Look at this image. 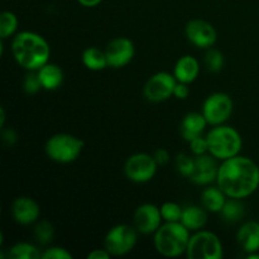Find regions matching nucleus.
Masks as SVG:
<instances>
[{"label": "nucleus", "instance_id": "1", "mask_svg": "<svg viewBox=\"0 0 259 259\" xmlns=\"http://www.w3.org/2000/svg\"><path fill=\"white\" fill-rule=\"evenodd\" d=\"M217 182L228 197L244 199L259 187V167L248 157H232L219 166Z\"/></svg>", "mask_w": 259, "mask_h": 259}, {"label": "nucleus", "instance_id": "2", "mask_svg": "<svg viewBox=\"0 0 259 259\" xmlns=\"http://www.w3.org/2000/svg\"><path fill=\"white\" fill-rule=\"evenodd\" d=\"M12 53L18 65L28 71H38L50 60L51 47L40 34L25 30L13 38Z\"/></svg>", "mask_w": 259, "mask_h": 259}, {"label": "nucleus", "instance_id": "3", "mask_svg": "<svg viewBox=\"0 0 259 259\" xmlns=\"http://www.w3.org/2000/svg\"><path fill=\"white\" fill-rule=\"evenodd\" d=\"M190 237V230L181 222H164L154 233V247L164 257H179L186 253Z\"/></svg>", "mask_w": 259, "mask_h": 259}, {"label": "nucleus", "instance_id": "4", "mask_svg": "<svg viewBox=\"0 0 259 259\" xmlns=\"http://www.w3.org/2000/svg\"><path fill=\"white\" fill-rule=\"evenodd\" d=\"M206 139L209 144V153L222 161L238 156L243 146L239 132L224 124L215 125L207 133Z\"/></svg>", "mask_w": 259, "mask_h": 259}, {"label": "nucleus", "instance_id": "5", "mask_svg": "<svg viewBox=\"0 0 259 259\" xmlns=\"http://www.w3.org/2000/svg\"><path fill=\"white\" fill-rule=\"evenodd\" d=\"M82 149V139L67 133L55 134L46 143V153L57 163H71L76 161Z\"/></svg>", "mask_w": 259, "mask_h": 259}, {"label": "nucleus", "instance_id": "6", "mask_svg": "<svg viewBox=\"0 0 259 259\" xmlns=\"http://www.w3.org/2000/svg\"><path fill=\"white\" fill-rule=\"evenodd\" d=\"M186 254L190 259H220L223 257V244L214 233L197 230L190 237Z\"/></svg>", "mask_w": 259, "mask_h": 259}, {"label": "nucleus", "instance_id": "7", "mask_svg": "<svg viewBox=\"0 0 259 259\" xmlns=\"http://www.w3.org/2000/svg\"><path fill=\"white\" fill-rule=\"evenodd\" d=\"M138 230L128 224H119L111 228L106 234L104 245L111 255H125L136 247Z\"/></svg>", "mask_w": 259, "mask_h": 259}, {"label": "nucleus", "instance_id": "8", "mask_svg": "<svg viewBox=\"0 0 259 259\" xmlns=\"http://www.w3.org/2000/svg\"><path fill=\"white\" fill-rule=\"evenodd\" d=\"M157 162L148 153H136L126 159L124 174L126 179L136 184H146L151 181L157 172Z\"/></svg>", "mask_w": 259, "mask_h": 259}, {"label": "nucleus", "instance_id": "9", "mask_svg": "<svg viewBox=\"0 0 259 259\" xmlns=\"http://www.w3.org/2000/svg\"><path fill=\"white\" fill-rule=\"evenodd\" d=\"M233 113V100L224 93H214L202 104V115L210 125H222Z\"/></svg>", "mask_w": 259, "mask_h": 259}, {"label": "nucleus", "instance_id": "10", "mask_svg": "<svg viewBox=\"0 0 259 259\" xmlns=\"http://www.w3.org/2000/svg\"><path fill=\"white\" fill-rule=\"evenodd\" d=\"M177 80L168 72H157L148 78L143 89L144 98L151 103H162L174 95Z\"/></svg>", "mask_w": 259, "mask_h": 259}, {"label": "nucleus", "instance_id": "11", "mask_svg": "<svg viewBox=\"0 0 259 259\" xmlns=\"http://www.w3.org/2000/svg\"><path fill=\"white\" fill-rule=\"evenodd\" d=\"M136 48L133 42L126 37H118L111 39L105 48L109 67L121 68L128 65L134 57Z\"/></svg>", "mask_w": 259, "mask_h": 259}, {"label": "nucleus", "instance_id": "12", "mask_svg": "<svg viewBox=\"0 0 259 259\" xmlns=\"http://www.w3.org/2000/svg\"><path fill=\"white\" fill-rule=\"evenodd\" d=\"M186 37L197 48H210L217 43L218 33L211 23L192 19L186 24Z\"/></svg>", "mask_w": 259, "mask_h": 259}, {"label": "nucleus", "instance_id": "13", "mask_svg": "<svg viewBox=\"0 0 259 259\" xmlns=\"http://www.w3.org/2000/svg\"><path fill=\"white\" fill-rule=\"evenodd\" d=\"M161 209L153 204H143L134 212V227L142 234H153L162 225Z\"/></svg>", "mask_w": 259, "mask_h": 259}, {"label": "nucleus", "instance_id": "14", "mask_svg": "<svg viewBox=\"0 0 259 259\" xmlns=\"http://www.w3.org/2000/svg\"><path fill=\"white\" fill-rule=\"evenodd\" d=\"M218 172L219 166L217 158L210 153H205L195 157V168L190 180L196 185H210L212 181H217Z\"/></svg>", "mask_w": 259, "mask_h": 259}, {"label": "nucleus", "instance_id": "15", "mask_svg": "<svg viewBox=\"0 0 259 259\" xmlns=\"http://www.w3.org/2000/svg\"><path fill=\"white\" fill-rule=\"evenodd\" d=\"M40 209L37 201L27 196L15 199L12 204V217L18 224L30 225L39 218Z\"/></svg>", "mask_w": 259, "mask_h": 259}, {"label": "nucleus", "instance_id": "16", "mask_svg": "<svg viewBox=\"0 0 259 259\" xmlns=\"http://www.w3.org/2000/svg\"><path fill=\"white\" fill-rule=\"evenodd\" d=\"M200 72V63L192 56L186 55L179 58L174 68V75L179 82L191 83L197 78Z\"/></svg>", "mask_w": 259, "mask_h": 259}, {"label": "nucleus", "instance_id": "17", "mask_svg": "<svg viewBox=\"0 0 259 259\" xmlns=\"http://www.w3.org/2000/svg\"><path fill=\"white\" fill-rule=\"evenodd\" d=\"M239 247L248 254L259 250V223L248 222L240 227L237 234Z\"/></svg>", "mask_w": 259, "mask_h": 259}, {"label": "nucleus", "instance_id": "18", "mask_svg": "<svg viewBox=\"0 0 259 259\" xmlns=\"http://www.w3.org/2000/svg\"><path fill=\"white\" fill-rule=\"evenodd\" d=\"M206 125L207 121L205 116L202 115V113L186 114L185 118L182 119L181 126H180L182 138L190 142L194 138H196V137L202 136V132L205 131Z\"/></svg>", "mask_w": 259, "mask_h": 259}, {"label": "nucleus", "instance_id": "19", "mask_svg": "<svg viewBox=\"0 0 259 259\" xmlns=\"http://www.w3.org/2000/svg\"><path fill=\"white\" fill-rule=\"evenodd\" d=\"M207 210L204 206L197 205H190L184 207L182 210L181 223L190 230V232H197L201 230L207 223Z\"/></svg>", "mask_w": 259, "mask_h": 259}, {"label": "nucleus", "instance_id": "20", "mask_svg": "<svg viewBox=\"0 0 259 259\" xmlns=\"http://www.w3.org/2000/svg\"><path fill=\"white\" fill-rule=\"evenodd\" d=\"M38 76H39L40 83L45 90H56L62 85L63 81V72L61 70L60 66L55 65V63L47 62L45 66L37 71Z\"/></svg>", "mask_w": 259, "mask_h": 259}, {"label": "nucleus", "instance_id": "21", "mask_svg": "<svg viewBox=\"0 0 259 259\" xmlns=\"http://www.w3.org/2000/svg\"><path fill=\"white\" fill-rule=\"evenodd\" d=\"M227 199L228 196L223 192V190L219 186L206 187L201 194L202 206L210 212H220Z\"/></svg>", "mask_w": 259, "mask_h": 259}, {"label": "nucleus", "instance_id": "22", "mask_svg": "<svg viewBox=\"0 0 259 259\" xmlns=\"http://www.w3.org/2000/svg\"><path fill=\"white\" fill-rule=\"evenodd\" d=\"M82 63L91 71H101L109 67L105 50L101 51L98 47H88L82 52Z\"/></svg>", "mask_w": 259, "mask_h": 259}, {"label": "nucleus", "instance_id": "23", "mask_svg": "<svg viewBox=\"0 0 259 259\" xmlns=\"http://www.w3.org/2000/svg\"><path fill=\"white\" fill-rule=\"evenodd\" d=\"M219 214L224 222L229 223V224H234V223L240 222V220L244 218L245 207L244 205L240 202V199H232V197H228L224 206L220 210Z\"/></svg>", "mask_w": 259, "mask_h": 259}, {"label": "nucleus", "instance_id": "24", "mask_svg": "<svg viewBox=\"0 0 259 259\" xmlns=\"http://www.w3.org/2000/svg\"><path fill=\"white\" fill-rule=\"evenodd\" d=\"M8 258L12 259H38L42 258V253L35 245L30 243H17L10 248Z\"/></svg>", "mask_w": 259, "mask_h": 259}, {"label": "nucleus", "instance_id": "25", "mask_svg": "<svg viewBox=\"0 0 259 259\" xmlns=\"http://www.w3.org/2000/svg\"><path fill=\"white\" fill-rule=\"evenodd\" d=\"M18 18L12 12H3L0 15V37L7 39L8 37L14 34L18 29Z\"/></svg>", "mask_w": 259, "mask_h": 259}, {"label": "nucleus", "instance_id": "26", "mask_svg": "<svg viewBox=\"0 0 259 259\" xmlns=\"http://www.w3.org/2000/svg\"><path fill=\"white\" fill-rule=\"evenodd\" d=\"M53 237H55V229H53V225L48 220H40V222L37 223L34 228V238L39 244H50L52 242Z\"/></svg>", "mask_w": 259, "mask_h": 259}, {"label": "nucleus", "instance_id": "27", "mask_svg": "<svg viewBox=\"0 0 259 259\" xmlns=\"http://www.w3.org/2000/svg\"><path fill=\"white\" fill-rule=\"evenodd\" d=\"M224 55L217 48H207L205 53V66L210 72H220L224 67Z\"/></svg>", "mask_w": 259, "mask_h": 259}, {"label": "nucleus", "instance_id": "28", "mask_svg": "<svg viewBox=\"0 0 259 259\" xmlns=\"http://www.w3.org/2000/svg\"><path fill=\"white\" fill-rule=\"evenodd\" d=\"M159 209H161L162 218H163V220L166 223L181 222L182 210L184 209L179 204H176V202L167 201Z\"/></svg>", "mask_w": 259, "mask_h": 259}, {"label": "nucleus", "instance_id": "29", "mask_svg": "<svg viewBox=\"0 0 259 259\" xmlns=\"http://www.w3.org/2000/svg\"><path fill=\"white\" fill-rule=\"evenodd\" d=\"M176 167L182 176L190 179L195 168V158L186 153H180L176 158Z\"/></svg>", "mask_w": 259, "mask_h": 259}, {"label": "nucleus", "instance_id": "30", "mask_svg": "<svg viewBox=\"0 0 259 259\" xmlns=\"http://www.w3.org/2000/svg\"><path fill=\"white\" fill-rule=\"evenodd\" d=\"M23 89L28 95H34L40 89H43L37 71H29L25 75L24 81H23Z\"/></svg>", "mask_w": 259, "mask_h": 259}, {"label": "nucleus", "instance_id": "31", "mask_svg": "<svg viewBox=\"0 0 259 259\" xmlns=\"http://www.w3.org/2000/svg\"><path fill=\"white\" fill-rule=\"evenodd\" d=\"M43 259H72V254L62 247H50L42 253Z\"/></svg>", "mask_w": 259, "mask_h": 259}, {"label": "nucleus", "instance_id": "32", "mask_svg": "<svg viewBox=\"0 0 259 259\" xmlns=\"http://www.w3.org/2000/svg\"><path fill=\"white\" fill-rule=\"evenodd\" d=\"M189 144L190 148H191V152L195 156H201V154H205L209 152V144H207L206 137H196L192 141H190Z\"/></svg>", "mask_w": 259, "mask_h": 259}, {"label": "nucleus", "instance_id": "33", "mask_svg": "<svg viewBox=\"0 0 259 259\" xmlns=\"http://www.w3.org/2000/svg\"><path fill=\"white\" fill-rule=\"evenodd\" d=\"M189 95H190L189 83L179 82V81H177V85H176V88H175V91H174L175 98L180 99V100H185V99L189 98Z\"/></svg>", "mask_w": 259, "mask_h": 259}, {"label": "nucleus", "instance_id": "34", "mask_svg": "<svg viewBox=\"0 0 259 259\" xmlns=\"http://www.w3.org/2000/svg\"><path fill=\"white\" fill-rule=\"evenodd\" d=\"M153 158H154V161L157 162V164H158V166H164V164L168 163V161H169L168 151L164 148L157 149V151L153 153Z\"/></svg>", "mask_w": 259, "mask_h": 259}, {"label": "nucleus", "instance_id": "35", "mask_svg": "<svg viewBox=\"0 0 259 259\" xmlns=\"http://www.w3.org/2000/svg\"><path fill=\"white\" fill-rule=\"evenodd\" d=\"M18 136L15 133L14 129H4L3 131V142H4L5 146H13V144L17 143Z\"/></svg>", "mask_w": 259, "mask_h": 259}, {"label": "nucleus", "instance_id": "36", "mask_svg": "<svg viewBox=\"0 0 259 259\" xmlns=\"http://www.w3.org/2000/svg\"><path fill=\"white\" fill-rule=\"evenodd\" d=\"M110 253L104 248V249H94L88 254L89 259H108L110 258Z\"/></svg>", "mask_w": 259, "mask_h": 259}, {"label": "nucleus", "instance_id": "37", "mask_svg": "<svg viewBox=\"0 0 259 259\" xmlns=\"http://www.w3.org/2000/svg\"><path fill=\"white\" fill-rule=\"evenodd\" d=\"M103 0H77V3L80 5L85 8H94V7H98Z\"/></svg>", "mask_w": 259, "mask_h": 259}, {"label": "nucleus", "instance_id": "38", "mask_svg": "<svg viewBox=\"0 0 259 259\" xmlns=\"http://www.w3.org/2000/svg\"><path fill=\"white\" fill-rule=\"evenodd\" d=\"M4 123H5V110L4 108L0 109V126H4Z\"/></svg>", "mask_w": 259, "mask_h": 259}, {"label": "nucleus", "instance_id": "39", "mask_svg": "<svg viewBox=\"0 0 259 259\" xmlns=\"http://www.w3.org/2000/svg\"><path fill=\"white\" fill-rule=\"evenodd\" d=\"M248 258H249V259H259V254H257L255 252L249 253V254H248Z\"/></svg>", "mask_w": 259, "mask_h": 259}]
</instances>
